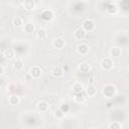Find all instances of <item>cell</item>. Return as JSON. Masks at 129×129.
<instances>
[{
	"mask_svg": "<svg viewBox=\"0 0 129 129\" xmlns=\"http://www.w3.org/2000/svg\"><path fill=\"white\" fill-rule=\"evenodd\" d=\"M102 94L104 97L106 98H113L116 96L117 94V88L115 85L113 84H106L104 87H103V90H102Z\"/></svg>",
	"mask_w": 129,
	"mask_h": 129,
	"instance_id": "6da1fadb",
	"label": "cell"
},
{
	"mask_svg": "<svg viewBox=\"0 0 129 129\" xmlns=\"http://www.w3.org/2000/svg\"><path fill=\"white\" fill-rule=\"evenodd\" d=\"M115 66V62L113 60L112 57H104L102 60H101V63H100V67L103 71H106V72H109L111 71Z\"/></svg>",
	"mask_w": 129,
	"mask_h": 129,
	"instance_id": "7a4b0ae2",
	"label": "cell"
},
{
	"mask_svg": "<svg viewBox=\"0 0 129 129\" xmlns=\"http://www.w3.org/2000/svg\"><path fill=\"white\" fill-rule=\"evenodd\" d=\"M96 27V23L93 19L91 18H87L83 21L82 23V28L86 31V32H92Z\"/></svg>",
	"mask_w": 129,
	"mask_h": 129,
	"instance_id": "3957f363",
	"label": "cell"
},
{
	"mask_svg": "<svg viewBox=\"0 0 129 129\" xmlns=\"http://www.w3.org/2000/svg\"><path fill=\"white\" fill-rule=\"evenodd\" d=\"M90 51V46L86 42H80L77 45V52L80 55H87Z\"/></svg>",
	"mask_w": 129,
	"mask_h": 129,
	"instance_id": "277c9868",
	"label": "cell"
},
{
	"mask_svg": "<svg viewBox=\"0 0 129 129\" xmlns=\"http://www.w3.org/2000/svg\"><path fill=\"white\" fill-rule=\"evenodd\" d=\"M28 74L31 76L32 79H38V78H40L41 75H42V70H41V68L38 67V66H33L32 68H30Z\"/></svg>",
	"mask_w": 129,
	"mask_h": 129,
	"instance_id": "5b68a950",
	"label": "cell"
},
{
	"mask_svg": "<svg viewBox=\"0 0 129 129\" xmlns=\"http://www.w3.org/2000/svg\"><path fill=\"white\" fill-rule=\"evenodd\" d=\"M40 17L44 21H51L54 18V12L51 9H45L40 14Z\"/></svg>",
	"mask_w": 129,
	"mask_h": 129,
	"instance_id": "8992f818",
	"label": "cell"
},
{
	"mask_svg": "<svg viewBox=\"0 0 129 129\" xmlns=\"http://www.w3.org/2000/svg\"><path fill=\"white\" fill-rule=\"evenodd\" d=\"M86 35H87V32L82 28V26L76 28L75 31H74V37H75L77 40H80V41L84 40L85 37H86Z\"/></svg>",
	"mask_w": 129,
	"mask_h": 129,
	"instance_id": "52a82bcc",
	"label": "cell"
},
{
	"mask_svg": "<svg viewBox=\"0 0 129 129\" xmlns=\"http://www.w3.org/2000/svg\"><path fill=\"white\" fill-rule=\"evenodd\" d=\"M66 44H67V42H66L64 38H62V37H56V38H54V40L52 41V46H53L55 49H58V50L64 48Z\"/></svg>",
	"mask_w": 129,
	"mask_h": 129,
	"instance_id": "ba28073f",
	"label": "cell"
},
{
	"mask_svg": "<svg viewBox=\"0 0 129 129\" xmlns=\"http://www.w3.org/2000/svg\"><path fill=\"white\" fill-rule=\"evenodd\" d=\"M20 97L18 96V95H16V94H11L9 97H8V99H7V102H8V104L11 106V107H16V106H18L19 104H20Z\"/></svg>",
	"mask_w": 129,
	"mask_h": 129,
	"instance_id": "9c48e42d",
	"label": "cell"
},
{
	"mask_svg": "<svg viewBox=\"0 0 129 129\" xmlns=\"http://www.w3.org/2000/svg\"><path fill=\"white\" fill-rule=\"evenodd\" d=\"M109 54H110V57H112V58H118V57H120L121 54H122V48L119 47V46L114 45V46H112V47L110 48Z\"/></svg>",
	"mask_w": 129,
	"mask_h": 129,
	"instance_id": "30bf717a",
	"label": "cell"
},
{
	"mask_svg": "<svg viewBox=\"0 0 129 129\" xmlns=\"http://www.w3.org/2000/svg\"><path fill=\"white\" fill-rule=\"evenodd\" d=\"M50 74H51V76H52L53 78H55V79H59V78H61V77L63 76L64 71H63V69H62L61 67H59V66H55V67L52 68Z\"/></svg>",
	"mask_w": 129,
	"mask_h": 129,
	"instance_id": "8fae6325",
	"label": "cell"
},
{
	"mask_svg": "<svg viewBox=\"0 0 129 129\" xmlns=\"http://www.w3.org/2000/svg\"><path fill=\"white\" fill-rule=\"evenodd\" d=\"M72 91L75 94H79V93H83L85 91V86L82 82H75L72 85Z\"/></svg>",
	"mask_w": 129,
	"mask_h": 129,
	"instance_id": "7c38bea8",
	"label": "cell"
},
{
	"mask_svg": "<svg viewBox=\"0 0 129 129\" xmlns=\"http://www.w3.org/2000/svg\"><path fill=\"white\" fill-rule=\"evenodd\" d=\"M78 70L81 74H88L91 71V66L87 61H83L78 66Z\"/></svg>",
	"mask_w": 129,
	"mask_h": 129,
	"instance_id": "4fadbf2b",
	"label": "cell"
},
{
	"mask_svg": "<svg viewBox=\"0 0 129 129\" xmlns=\"http://www.w3.org/2000/svg\"><path fill=\"white\" fill-rule=\"evenodd\" d=\"M85 91H86V95L88 97H95L97 95V88L95 85L93 84H90L87 86V88H85Z\"/></svg>",
	"mask_w": 129,
	"mask_h": 129,
	"instance_id": "5bb4252c",
	"label": "cell"
},
{
	"mask_svg": "<svg viewBox=\"0 0 129 129\" xmlns=\"http://www.w3.org/2000/svg\"><path fill=\"white\" fill-rule=\"evenodd\" d=\"M2 55H3V57H4L5 59H7V60H12V59H14V57H15V51H14L12 48H6V49H4Z\"/></svg>",
	"mask_w": 129,
	"mask_h": 129,
	"instance_id": "9a60e30c",
	"label": "cell"
},
{
	"mask_svg": "<svg viewBox=\"0 0 129 129\" xmlns=\"http://www.w3.org/2000/svg\"><path fill=\"white\" fill-rule=\"evenodd\" d=\"M22 5H23V8L26 11H32V10H34L35 9V6H36L34 0H24L23 3H22Z\"/></svg>",
	"mask_w": 129,
	"mask_h": 129,
	"instance_id": "2e32d148",
	"label": "cell"
},
{
	"mask_svg": "<svg viewBox=\"0 0 129 129\" xmlns=\"http://www.w3.org/2000/svg\"><path fill=\"white\" fill-rule=\"evenodd\" d=\"M36 108L38 111L40 112H46L49 108V104L46 102V101H39L36 105Z\"/></svg>",
	"mask_w": 129,
	"mask_h": 129,
	"instance_id": "e0dca14e",
	"label": "cell"
},
{
	"mask_svg": "<svg viewBox=\"0 0 129 129\" xmlns=\"http://www.w3.org/2000/svg\"><path fill=\"white\" fill-rule=\"evenodd\" d=\"M23 30L24 32L26 33H33L35 32V25L32 23V22H27V23H24L23 25Z\"/></svg>",
	"mask_w": 129,
	"mask_h": 129,
	"instance_id": "ac0fdd59",
	"label": "cell"
},
{
	"mask_svg": "<svg viewBox=\"0 0 129 129\" xmlns=\"http://www.w3.org/2000/svg\"><path fill=\"white\" fill-rule=\"evenodd\" d=\"M12 67H13V70H14V71H16V72H21V71L23 70V68H24V62H23L22 59H16V60H14Z\"/></svg>",
	"mask_w": 129,
	"mask_h": 129,
	"instance_id": "d6986e66",
	"label": "cell"
},
{
	"mask_svg": "<svg viewBox=\"0 0 129 129\" xmlns=\"http://www.w3.org/2000/svg\"><path fill=\"white\" fill-rule=\"evenodd\" d=\"M35 33H36V37L40 40H43L47 37V31L45 28H38Z\"/></svg>",
	"mask_w": 129,
	"mask_h": 129,
	"instance_id": "ffe728a7",
	"label": "cell"
},
{
	"mask_svg": "<svg viewBox=\"0 0 129 129\" xmlns=\"http://www.w3.org/2000/svg\"><path fill=\"white\" fill-rule=\"evenodd\" d=\"M106 10H107V12H108V14H111V15H115V14H117L118 13V6L116 5V4H113V3H111V4H109L108 6H107V8H106Z\"/></svg>",
	"mask_w": 129,
	"mask_h": 129,
	"instance_id": "44dd1931",
	"label": "cell"
},
{
	"mask_svg": "<svg viewBox=\"0 0 129 129\" xmlns=\"http://www.w3.org/2000/svg\"><path fill=\"white\" fill-rule=\"evenodd\" d=\"M74 100L77 104H84L86 102V96L83 94V93H79V94H75V97H74Z\"/></svg>",
	"mask_w": 129,
	"mask_h": 129,
	"instance_id": "7402d4cb",
	"label": "cell"
},
{
	"mask_svg": "<svg viewBox=\"0 0 129 129\" xmlns=\"http://www.w3.org/2000/svg\"><path fill=\"white\" fill-rule=\"evenodd\" d=\"M12 24H13L14 27L19 28V27H22V26L24 25V22H23V19H22L21 17L16 16V17L13 18V20H12Z\"/></svg>",
	"mask_w": 129,
	"mask_h": 129,
	"instance_id": "603a6c76",
	"label": "cell"
},
{
	"mask_svg": "<svg viewBox=\"0 0 129 129\" xmlns=\"http://www.w3.org/2000/svg\"><path fill=\"white\" fill-rule=\"evenodd\" d=\"M53 117H54V119H56V120H62V119L64 118V113H63L59 108H57V109H55V110L53 111Z\"/></svg>",
	"mask_w": 129,
	"mask_h": 129,
	"instance_id": "cb8c5ba5",
	"label": "cell"
},
{
	"mask_svg": "<svg viewBox=\"0 0 129 129\" xmlns=\"http://www.w3.org/2000/svg\"><path fill=\"white\" fill-rule=\"evenodd\" d=\"M122 127L123 126H122L121 122H119V121H113V122L108 124V128L109 129H121Z\"/></svg>",
	"mask_w": 129,
	"mask_h": 129,
	"instance_id": "d4e9b609",
	"label": "cell"
},
{
	"mask_svg": "<svg viewBox=\"0 0 129 129\" xmlns=\"http://www.w3.org/2000/svg\"><path fill=\"white\" fill-rule=\"evenodd\" d=\"M16 84H14V83H10L8 86H7V90L9 91V92H11V93H13L15 90H16Z\"/></svg>",
	"mask_w": 129,
	"mask_h": 129,
	"instance_id": "484cf974",
	"label": "cell"
},
{
	"mask_svg": "<svg viewBox=\"0 0 129 129\" xmlns=\"http://www.w3.org/2000/svg\"><path fill=\"white\" fill-rule=\"evenodd\" d=\"M59 109H60V110L66 114V113H68V112L70 111V106H69V105H67V104H62V105H60Z\"/></svg>",
	"mask_w": 129,
	"mask_h": 129,
	"instance_id": "4316f807",
	"label": "cell"
},
{
	"mask_svg": "<svg viewBox=\"0 0 129 129\" xmlns=\"http://www.w3.org/2000/svg\"><path fill=\"white\" fill-rule=\"evenodd\" d=\"M5 74V69L2 64H0V76H3Z\"/></svg>",
	"mask_w": 129,
	"mask_h": 129,
	"instance_id": "83f0119b",
	"label": "cell"
},
{
	"mask_svg": "<svg viewBox=\"0 0 129 129\" xmlns=\"http://www.w3.org/2000/svg\"><path fill=\"white\" fill-rule=\"evenodd\" d=\"M81 1H83V2H88V1H90V0H81Z\"/></svg>",
	"mask_w": 129,
	"mask_h": 129,
	"instance_id": "f1b7e54d",
	"label": "cell"
},
{
	"mask_svg": "<svg viewBox=\"0 0 129 129\" xmlns=\"http://www.w3.org/2000/svg\"><path fill=\"white\" fill-rule=\"evenodd\" d=\"M1 87H2V84H1V82H0V89H1Z\"/></svg>",
	"mask_w": 129,
	"mask_h": 129,
	"instance_id": "f546056e",
	"label": "cell"
}]
</instances>
